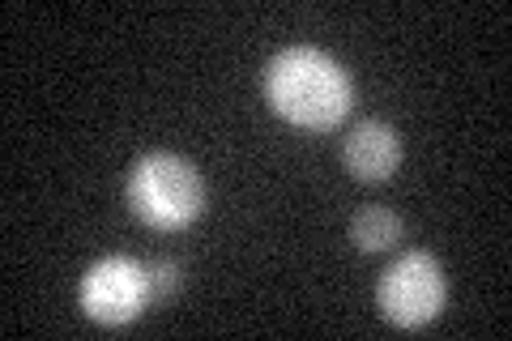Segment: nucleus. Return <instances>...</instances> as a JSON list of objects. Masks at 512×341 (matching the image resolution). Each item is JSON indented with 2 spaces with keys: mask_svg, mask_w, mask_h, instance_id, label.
Returning a JSON list of instances; mask_svg holds the SVG:
<instances>
[{
  "mask_svg": "<svg viewBox=\"0 0 512 341\" xmlns=\"http://www.w3.org/2000/svg\"><path fill=\"white\" fill-rule=\"evenodd\" d=\"M265 103L278 120L303 128V133H329L350 116L355 81L320 47H282L265 64Z\"/></svg>",
  "mask_w": 512,
  "mask_h": 341,
  "instance_id": "obj_1",
  "label": "nucleus"
},
{
  "mask_svg": "<svg viewBox=\"0 0 512 341\" xmlns=\"http://www.w3.org/2000/svg\"><path fill=\"white\" fill-rule=\"evenodd\" d=\"M124 197H128V209L150 231H184V226L201 218L205 184L188 158L158 150V154H141L133 162Z\"/></svg>",
  "mask_w": 512,
  "mask_h": 341,
  "instance_id": "obj_2",
  "label": "nucleus"
},
{
  "mask_svg": "<svg viewBox=\"0 0 512 341\" xmlns=\"http://www.w3.org/2000/svg\"><path fill=\"white\" fill-rule=\"evenodd\" d=\"M444 295H448L444 269H440L436 256L423 252V248L402 252L376 282L380 316L389 324H397V329H423V324H431L440 316Z\"/></svg>",
  "mask_w": 512,
  "mask_h": 341,
  "instance_id": "obj_3",
  "label": "nucleus"
},
{
  "mask_svg": "<svg viewBox=\"0 0 512 341\" xmlns=\"http://www.w3.org/2000/svg\"><path fill=\"white\" fill-rule=\"evenodd\" d=\"M77 299H82V312L90 320L107 324V329L133 324L154 303V295H150V269L137 265L133 256H103V261H94L86 269Z\"/></svg>",
  "mask_w": 512,
  "mask_h": 341,
  "instance_id": "obj_4",
  "label": "nucleus"
},
{
  "mask_svg": "<svg viewBox=\"0 0 512 341\" xmlns=\"http://www.w3.org/2000/svg\"><path fill=\"white\" fill-rule=\"evenodd\" d=\"M342 162L355 180L380 184L402 167V137L384 120H359L350 128V137L342 141Z\"/></svg>",
  "mask_w": 512,
  "mask_h": 341,
  "instance_id": "obj_5",
  "label": "nucleus"
},
{
  "mask_svg": "<svg viewBox=\"0 0 512 341\" xmlns=\"http://www.w3.org/2000/svg\"><path fill=\"white\" fill-rule=\"evenodd\" d=\"M397 239H402V218H397L393 209L367 205L350 218V243H355L359 252H389V248H397Z\"/></svg>",
  "mask_w": 512,
  "mask_h": 341,
  "instance_id": "obj_6",
  "label": "nucleus"
},
{
  "mask_svg": "<svg viewBox=\"0 0 512 341\" xmlns=\"http://www.w3.org/2000/svg\"><path fill=\"white\" fill-rule=\"evenodd\" d=\"M146 269H150V295H154V303L171 299L175 290H180V282H184V269H180V261H171V256H158V261L146 265Z\"/></svg>",
  "mask_w": 512,
  "mask_h": 341,
  "instance_id": "obj_7",
  "label": "nucleus"
}]
</instances>
